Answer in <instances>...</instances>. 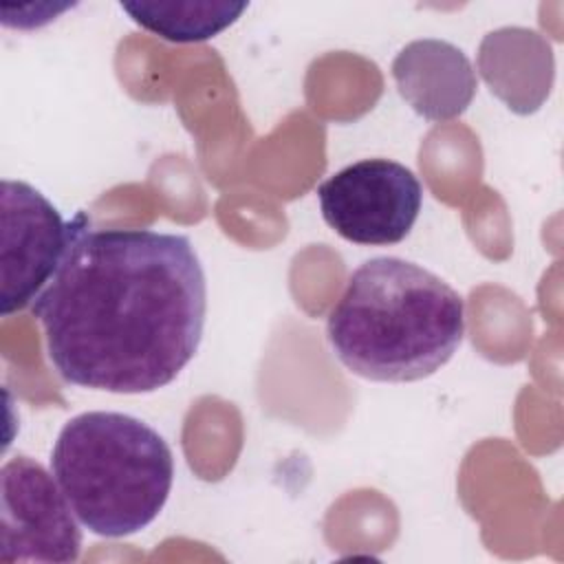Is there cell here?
<instances>
[{
  "instance_id": "obj_5",
  "label": "cell",
  "mask_w": 564,
  "mask_h": 564,
  "mask_svg": "<svg viewBox=\"0 0 564 564\" xmlns=\"http://www.w3.org/2000/svg\"><path fill=\"white\" fill-rule=\"evenodd\" d=\"M55 476L29 456L0 469V562L70 564L82 551V529Z\"/></svg>"
},
{
  "instance_id": "obj_2",
  "label": "cell",
  "mask_w": 564,
  "mask_h": 564,
  "mask_svg": "<svg viewBox=\"0 0 564 564\" xmlns=\"http://www.w3.org/2000/svg\"><path fill=\"white\" fill-rule=\"evenodd\" d=\"M465 335V302L445 280L403 258L359 264L328 313L326 339L357 377L419 381L441 370Z\"/></svg>"
},
{
  "instance_id": "obj_7",
  "label": "cell",
  "mask_w": 564,
  "mask_h": 564,
  "mask_svg": "<svg viewBox=\"0 0 564 564\" xmlns=\"http://www.w3.org/2000/svg\"><path fill=\"white\" fill-rule=\"evenodd\" d=\"M392 77L399 95L427 121L463 115L478 86L469 57L452 42L436 37L405 44L392 62Z\"/></svg>"
},
{
  "instance_id": "obj_8",
  "label": "cell",
  "mask_w": 564,
  "mask_h": 564,
  "mask_svg": "<svg viewBox=\"0 0 564 564\" xmlns=\"http://www.w3.org/2000/svg\"><path fill=\"white\" fill-rule=\"evenodd\" d=\"M485 82L516 112H533L553 82V53L544 37L529 29H500L480 44Z\"/></svg>"
},
{
  "instance_id": "obj_1",
  "label": "cell",
  "mask_w": 564,
  "mask_h": 564,
  "mask_svg": "<svg viewBox=\"0 0 564 564\" xmlns=\"http://www.w3.org/2000/svg\"><path fill=\"white\" fill-rule=\"evenodd\" d=\"M64 258L31 304L46 355L73 386L115 394L172 383L198 350L207 280L192 240L73 220Z\"/></svg>"
},
{
  "instance_id": "obj_6",
  "label": "cell",
  "mask_w": 564,
  "mask_h": 564,
  "mask_svg": "<svg viewBox=\"0 0 564 564\" xmlns=\"http://www.w3.org/2000/svg\"><path fill=\"white\" fill-rule=\"evenodd\" d=\"M0 313L9 317L42 293L55 275L70 240L73 223L33 185L2 181Z\"/></svg>"
},
{
  "instance_id": "obj_4",
  "label": "cell",
  "mask_w": 564,
  "mask_h": 564,
  "mask_svg": "<svg viewBox=\"0 0 564 564\" xmlns=\"http://www.w3.org/2000/svg\"><path fill=\"white\" fill-rule=\"evenodd\" d=\"M326 225L348 242L383 247L414 227L423 187L416 174L390 159H361L317 185Z\"/></svg>"
},
{
  "instance_id": "obj_9",
  "label": "cell",
  "mask_w": 564,
  "mask_h": 564,
  "mask_svg": "<svg viewBox=\"0 0 564 564\" xmlns=\"http://www.w3.org/2000/svg\"><path fill=\"white\" fill-rule=\"evenodd\" d=\"M119 7L141 29L167 42H203L229 29L247 2L227 0H134L119 2Z\"/></svg>"
},
{
  "instance_id": "obj_3",
  "label": "cell",
  "mask_w": 564,
  "mask_h": 564,
  "mask_svg": "<svg viewBox=\"0 0 564 564\" xmlns=\"http://www.w3.org/2000/svg\"><path fill=\"white\" fill-rule=\"evenodd\" d=\"M51 471L79 524L101 538L145 529L165 507L174 456L165 438L123 412H84L57 434Z\"/></svg>"
}]
</instances>
